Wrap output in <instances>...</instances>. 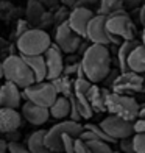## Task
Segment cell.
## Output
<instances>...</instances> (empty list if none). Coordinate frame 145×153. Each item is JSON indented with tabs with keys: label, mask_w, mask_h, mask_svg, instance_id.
<instances>
[{
	"label": "cell",
	"mask_w": 145,
	"mask_h": 153,
	"mask_svg": "<svg viewBox=\"0 0 145 153\" xmlns=\"http://www.w3.org/2000/svg\"><path fill=\"white\" fill-rule=\"evenodd\" d=\"M80 62L84 78H87L94 85L101 83L111 71V53L108 50V45L101 44L87 45L86 50L83 52Z\"/></svg>",
	"instance_id": "cell-1"
},
{
	"label": "cell",
	"mask_w": 145,
	"mask_h": 153,
	"mask_svg": "<svg viewBox=\"0 0 145 153\" xmlns=\"http://www.w3.org/2000/svg\"><path fill=\"white\" fill-rule=\"evenodd\" d=\"M2 71H3L5 80L14 83L20 89L36 83L31 69L25 62L24 56L19 53H11L2 61Z\"/></svg>",
	"instance_id": "cell-2"
},
{
	"label": "cell",
	"mask_w": 145,
	"mask_h": 153,
	"mask_svg": "<svg viewBox=\"0 0 145 153\" xmlns=\"http://www.w3.org/2000/svg\"><path fill=\"white\" fill-rule=\"evenodd\" d=\"M52 45L50 34L45 30L31 27L24 34L16 39V47L19 55L22 56H33V55H44V52Z\"/></svg>",
	"instance_id": "cell-3"
},
{
	"label": "cell",
	"mask_w": 145,
	"mask_h": 153,
	"mask_svg": "<svg viewBox=\"0 0 145 153\" xmlns=\"http://www.w3.org/2000/svg\"><path fill=\"white\" fill-rule=\"evenodd\" d=\"M106 30L111 44L120 45L123 41H133L136 38V27L127 11H120L106 17Z\"/></svg>",
	"instance_id": "cell-4"
},
{
	"label": "cell",
	"mask_w": 145,
	"mask_h": 153,
	"mask_svg": "<svg viewBox=\"0 0 145 153\" xmlns=\"http://www.w3.org/2000/svg\"><path fill=\"white\" fill-rule=\"evenodd\" d=\"M105 106L108 113L119 116L129 122H134L137 119V113H139V108H141L139 103L131 95L117 94L112 91H108L106 99H105Z\"/></svg>",
	"instance_id": "cell-5"
},
{
	"label": "cell",
	"mask_w": 145,
	"mask_h": 153,
	"mask_svg": "<svg viewBox=\"0 0 145 153\" xmlns=\"http://www.w3.org/2000/svg\"><path fill=\"white\" fill-rule=\"evenodd\" d=\"M83 131V125L80 122H73V120H61L58 123H55L52 128L45 130L44 133V145L48 147L50 150H55V152H61V136L63 134H70L73 137H80Z\"/></svg>",
	"instance_id": "cell-6"
},
{
	"label": "cell",
	"mask_w": 145,
	"mask_h": 153,
	"mask_svg": "<svg viewBox=\"0 0 145 153\" xmlns=\"http://www.w3.org/2000/svg\"><path fill=\"white\" fill-rule=\"evenodd\" d=\"M22 97L27 102H31V103H36V105L48 108L56 100L58 94L50 81H41V83H33V85L24 88Z\"/></svg>",
	"instance_id": "cell-7"
},
{
	"label": "cell",
	"mask_w": 145,
	"mask_h": 153,
	"mask_svg": "<svg viewBox=\"0 0 145 153\" xmlns=\"http://www.w3.org/2000/svg\"><path fill=\"white\" fill-rule=\"evenodd\" d=\"M81 44H83V38L78 36V34L69 27L67 20L56 25V28H55V45H56L63 53H67V55L77 53L80 50Z\"/></svg>",
	"instance_id": "cell-8"
},
{
	"label": "cell",
	"mask_w": 145,
	"mask_h": 153,
	"mask_svg": "<svg viewBox=\"0 0 145 153\" xmlns=\"http://www.w3.org/2000/svg\"><path fill=\"white\" fill-rule=\"evenodd\" d=\"M100 127L103 128V131L112 137L114 141H120V139H125V137H131L134 134V127H133V122L125 120L119 116H108L105 117L100 123Z\"/></svg>",
	"instance_id": "cell-9"
},
{
	"label": "cell",
	"mask_w": 145,
	"mask_h": 153,
	"mask_svg": "<svg viewBox=\"0 0 145 153\" xmlns=\"http://www.w3.org/2000/svg\"><path fill=\"white\" fill-rule=\"evenodd\" d=\"M144 88V78L141 74L136 72H120L111 83V91L117 94H133V92H142Z\"/></svg>",
	"instance_id": "cell-10"
},
{
	"label": "cell",
	"mask_w": 145,
	"mask_h": 153,
	"mask_svg": "<svg viewBox=\"0 0 145 153\" xmlns=\"http://www.w3.org/2000/svg\"><path fill=\"white\" fill-rule=\"evenodd\" d=\"M91 44H101V45H109V33L106 30V16L101 14H94V17L89 20L86 27V38Z\"/></svg>",
	"instance_id": "cell-11"
},
{
	"label": "cell",
	"mask_w": 145,
	"mask_h": 153,
	"mask_svg": "<svg viewBox=\"0 0 145 153\" xmlns=\"http://www.w3.org/2000/svg\"><path fill=\"white\" fill-rule=\"evenodd\" d=\"M44 61H45V69H47V78L45 80H53L59 76L64 71V58H63V52L59 50V48L52 44L50 47L47 48L44 52Z\"/></svg>",
	"instance_id": "cell-12"
},
{
	"label": "cell",
	"mask_w": 145,
	"mask_h": 153,
	"mask_svg": "<svg viewBox=\"0 0 145 153\" xmlns=\"http://www.w3.org/2000/svg\"><path fill=\"white\" fill-rule=\"evenodd\" d=\"M94 14L95 13L92 10L83 8V6H75V8H72L70 13H69L67 24L78 36H81L84 39L86 38V27L89 24V20L94 17Z\"/></svg>",
	"instance_id": "cell-13"
},
{
	"label": "cell",
	"mask_w": 145,
	"mask_h": 153,
	"mask_svg": "<svg viewBox=\"0 0 145 153\" xmlns=\"http://www.w3.org/2000/svg\"><path fill=\"white\" fill-rule=\"evenodd\" d=\"M20 100H22V92L14 83L6 81L0 86V108L17 109L20 106Z\"/></svg>",
	"instance_id": "cell-14"
},
{
	"label": "cell",
	"mask_w": 145,
	"mask_h": 153,
	"mask_svg": "<svg viewBox=\"0 0 145 153\" xmlns=\"http://www.w3.org/2000/svg\"><path fill=\"white\" fill-rule=\"evenodd\" d=\"M22 123V114L13 108H0V133L11 134L16 133Z\"/></svg>",
	"instance_id": "cell-15"
},
{
	"label": "cell",
	"mask_w": 145,
	"mask_h": 153,
	"mask_svg": "<svg viewBox=\"0 0 145 153\" xmlns=\"http://www.w3.org/2000/svg\"><path fill=\"white\" fill-rule=\"evenodd\" d=\"M22 117L31 125H44L50 119V114H48V108L27 102L22 106Z\"/></svg>",
	"instance_id": "cell-16"
},
{
	"label": "cell",
	"mask_w": 145,
	"mask_h": 153,
	"mask_svg": "<svg viewBox=\"0 0 145 153\" xmlns=\"http://www.w3.org/2000/svg\"><path fill=\"white\" fill-rule=\"evenodd\" d=\"M127 66H128V71L131 72H136L141 75L145 74V47L141 42L129 52Z\"/></svg>",
	"instance_id": "cell-17"
},
{
	"label": "cell",
	"mask_w": 145,
	"mask_h": 153,
	"mask_svg": "<svg viewBox=\"0 0 145 153\" xmlns=\"http://www.w3.org/2000/svg\"><path fill=\"white\" fill-rule=\"evenodd\" d=\"M106 94H108V89H101V88H98L97 85L92 83V86L89 88L86 97H87V102H89V105H91V108L94 111H98V113L106 111V106H105Z\"/></svg>",
	"instance_id": "cell-18"
},
{
	"label": "cell",
	"mask_w": 145,
	"mask_h": 153,
	"mask_svg": "<svg viewBox=\"0 0 145 153\" xmlns=\"http://www.w3.org/2000/svg\"><path fill=\"white\" fill-rule=\"evenodd\" d=\"M45 13L44 5L39 2V0H27V6L24 10V19L28 22L31 27H38L39 20L42 17V14Z\"/></svg>",
	"instance_id": "cell-19"
},
{
	"label": "cell",
	"mask_w": 145,
	"mask_h": 153,
	"mask_svg": "<svg viewBox=\"0 0 145 153\" xmlns=\"http://www.w3.org/2000/svg\"><path fill=\"white\" fill-rule=\"evenodd\" d=\"M25 62L28 64V67L31 69V72L34 75V81L41 83L45 81L47 78V69H45V61L42 55H33V56H24Z\"/></svg>",
	"instance_id": "cell-20"
},
{
	"label": "cell",
	"mask_w": 145,
	"mask_h": 153,
	"mask_svg": "<svg viewBox=\"0 0 145 153\" xmlns=\"http://www.w3.org/2000/svg\"><path fill=\"white\" fill-rule=\"evenodd\" d=\"M69 113H70V99L69 97L58 95L56 100L48 106V114H50V117L58 119V120H63L66 117H69Z\"/></svg>",
	"instance_id": "cell-21"
},
{
	"label": "cell",
	"mask_w": 145,
	"mask_h": 153,
	"mask_svg": "<svg viewBox=\"0 0 145 153\" xmlns=\"http://www.w3.org/2000/svg\"><path fill=\"white\" fill-rule=\"evenodd\" d=\"M44 133H45V130L33 131V133L27 137V149L31 153H61V152H55V150H50L48 147H45L44 141H42Z\"/></svg>",
	"instance_id": "cell-22"
},
{
	"label": "cell",
	"mask_w": 145,
	"mask_h": 153,
	"mask_svg": "<svg viewBox=\"0 0 145 153\" xmlns=\"http://www.w3.org/2000/svg\"><path fill=\"white\" fill-rule=\"evenodd\" d=\"M52 86L55 88L58 95H63V97H70L73 94V81L70 80V76H67L64 74H61L56 78L50 80Z\"/></svg>",
	"instance_id": "cell-23"
},
{
	"label": "cell",
	"mask_w": 145,
	"mask_h": 153,
	"mask_svg": "<svg viewBox=\"0 0 145 153\" xmlns=\"http://www.w3.org/2000/svg\"><path fill=\"white\" fill-rule=\"evenodd\" d=\"M139 44V41H123V42L119 45V50H117V64H119V71L120 72H127L128 71V66H127V59H128V55L133 48Z\"/></svg>",
	"instance_id": "cell-24"
},
{
	"label": "cell",
	"mask_w": 145,
	"mask_h": 153,
	"mask_svg": "<svg viewBox=\"0 0 145 153\" xmlns=\"http://www.w3.org/2000/svg\"><path fill=\"white\" fill-rule=\"evenodd\" d=\"M120 11H125L122 0H98V8H97L95 14H101L108 17Z\"/></svg>",
	"instance_id": "cell-25"
},
{
	"label": "cell",
	"mask_w": 145,
	"mask_h": 153,
	"mask_svg": "<svg viewBox=\"0 0 145 153\" xmlns=\"http://www.w3.org/2000/svg\"><path fill=\"white\" fill-rule=\"evenodd\" d=\"M70 100L73 102V105H75V108H77L78 114L81 116V119H91V117L94 116V109L91 108V105H89L86 95H75V94H72Z\"/></svg>",
	"instance_id": "cell-26"
},
{
	"label": "cell",
	"mask_w": 145,
	"mask_h": 153,
	"mask_svg": "<svg viewBox=\"0 0 145 153\" xmlns=\"http://www.w3.org/2000/svg\"><path fill=\"white\" fill-rule=\"evenodd\" d=\"M19 14V8L11 3L10 0H0V19L2 20H11L16 19Z\"/></svg>",
	"instance_id": "cell-27"
},
{
	"label": "cell",
	"mask_w": 145,
	"mask_h": 153,
	"mask_svg": "<svg viewBox=\"0 0 145 153\" xmlns=\"http://www.w3.org/2000/svg\"><path fill=\"white\" fill-rule=\"evenodd\" d=\"M83 128L84 130H89L92 134H95L97 137L100 139V141H105V142H108V144H115L117 141H114L112 137H109L105 131H103V128L100 127V125H92V123H87V125H83Z\"/></svg>",
	"instance_id": "cell-28"
},
{
	"label": "cell",
	"mask_w": 145,
	"mask_h": 153,
	"mask_svg": "<svg viewBox=\"0 0 145 153\" xmlns=\"http://www.w3.org/2000/svg\"><path fill=\"white\" fill-rule=\"evenodd\" d=\"M52 11H53V25L55 27L66 22L67 17H69V13H70V10L64 5H58L56 8H53Z\"/></svg>",
	"instance_id": "cell-29"
},
{
	"label": "cell",
	"mask_w": 145,
	"mask_h": 153,
	"mask_svg": "<svg viewBox=\"0 0 145 153\" xmlns=\"http://www.w3.org/2000/svg\"><path fill=\"white\" fill-rule=\"evenodd\" d=\"M92 86V83L89 81L87 78H75L73 80V94L75 95H86L89 88Z\"/></svg>",
	"instance_id": "cell-30"
},
{
	"label": "cell",
	"mask_w": 145,
	"mask_h": 153,
	"mask_svg": "<svg viewBox=\"0 0 145 153\" xmlns=\"http://www.w3.org/2000/svg\"><path fill=\"white\" fill-rule=\"evenodd\" d=\"M87 145L92 153H114L111 145L105 141H100V139H97V141H87Z\"/></svg>",
	"instance_id": "cell-31"
},
{
	"label": "cell",
	"mask_w": 145,
	"mask_h": 153,
	"mask_svg": "<svg viewBox=\"0 0 145 153\" xmlns=\"http://www.w3.org/2000/svg\"><path fill=\"white\" fill-rule=\"evenodd\" d=\"M75 139L70 134H63L61 136V150L63 153H75Z\"/></svg>",
	"instance_id": "cell-32"
},
{
	"label": "cell",
	"mask_w": 145,
	"mask_h": 153,
	"mask_svg": "<svg viewBox=\"0 0 145 153\" xmlns=\"http://www.w3.org/2000/svg\"><path fill=\"white\" fill-rule=\"evenodd\" d=\"M136 153H145V133H134L131 136Z\"/></svg>",
	"instance_id": "cell-33"
},
{
	"label": "cell",
	"mask_w": 145,
	"mask_h": 153,
	"mask_svg": "<svg viewBox=\"0 0 145 153\" xmlns=\"http://www.w3.org/2000/svg\"><path fill=\"white\" fill-rule=\"evenodd\" d=\"M52 25H53V11L52 10H45V13L42 14V17H41V20H39L38 28L45 30L47 27H52Z\"/></svg>",
	"instance_id": "cell-34"
},
{
	"label": "cell",
	"mask_w": 145,
	"mask_h": 153,
	"mask_svg": "<svg viewBox=\"0 0 145 153\" xmlns=\"http://www.w3.org/2000/svg\"><path fill=\"white\" fill-rule=\"evenodd\" d=\"M28 28H31V25L27 22L25 19H17V24H16V30L14 33H13V36H14V39H17L20 34H24Z\"/></svg>",
	"instance_id": "cell-35"
},
{
	"label": "cell",
	"mask_w": 145,
	"mask_h": 153,
	"mask_svg": "<svg viewBox=\"0 0 145 153\" xmlns=\"http://www.w3.org/2000/svg\"><path fill=\"white\" fill-rule=\"evenodd\" d=\"M8 153H31L27 145H22L16 141H10L8 142Z\"/></svg>",
	"instance_id": "cell-36"
},
{
	"label": "cell",
	"mask_w": 145,
	"mask_h": 153,
	"mask_svg": "<svg viewBox=\"0 0 145 153\" xmlns=\"http://www.w3.org/2000/svg\"><path fill=\"white\" fill-rule=\"evenodd\" d=\"M119 147H120V152H122V153H136V150H134V147H133V141H131V137L120 139Z\"/></svg>",
	"instance_id": "cell-37"
},
{
	"label": "cell",
	"mask_w": 145,
	"mask_h": 153,
	"mask_svg": "<svg viewBox=\"0 0 145 153\" xmlns=\"http://www.w3.org/2000/svg\"><path fill=\"white\" fill-rule=\"evenodd\" d=\"M75 153H92V152H91V149H89L86 141L77 137L75 139Z\"/></svg>",
	"instance_id": "cell-38"
},
{
	"label": "cell",
	"mask_w": 145,
	"mask_h": 153,
	"mask_svg": "<svg viewBox=\"0 0 145 153\" xmlns=\"http://www.w3.org/2000/svg\"><path fill=\"white\" fill-rule=\"evenodd\" d=\"M122 3L125 10H134L142 5V0H122Z\"/></svg>",
	"instance_id": "cell-39"
},
{
	"label": "cell",
	"mask_w": 145,
	"mask_h": 153,
	"mask_svg": "<svg viewBox=\"0 0 145 153\" xmlns=\"http://www.w3.org/2000/svg\"><path fill=\"white\" fill-rule=\"evenodd\" d=\"M134 133H145V119H136L133 122Z\"/></svg>",
	"instance_id": "cell-40"
},
{
	"label": "cell",
	"mask_w": 145,
	"mask_h": 153,
	"mask_svg": "<svg viewBox=\"0 0 145 153\" xmlns=\"http://www.w3.org/2000/svg\"><path fill=\"white\" fill-rule=\"evenodd\" d=\"M39 2L44 5L45 10H53L59 5V0H39Z\"/></svg>",
	"instance_id": "cell-41"
},
{
	"label": "cell",
	"mask_w": 145,
	"mask_h": 153,
	"mask_svg": "<svg viewBox=\"0 0 145 153\" xmlns=\"http://www.w3.org/2000/svg\"><path fill=\"white\" fill-rule=\"evenodd\" d=\"M59 2H61V5L67 6V8H73V6L77 5L80 0H59Z\"/></svg>",
	"instance_id": "cell-42"
},
{
	"label": "cell",
	"mask_w": 145,
	"mask_h": 153,
	"mask_svg": "<svg viewBox=\"0 0 145 153\" xmlns=\"http://www.w3.org/2000/svg\"><path fill=\"white\" fill-rule=\"evenodd\" d=\"M139 19H141V24L145 27V2L141 5V11H139Z\"/></svg>",
	"instance_id": "cell-43"
},
{
	"label": "cell",
	"mask_w": 145,
	"mask_h": 153,
	"mask_svg": "<svg viewBox=\"0 0 145 153\" xmlns=\"http://www.w3.org/2000/svg\"><path fill=\"white\" fill-rule=\"evenodd\" d=\"M0 153H8V141L0 139Z\"/></svg>",
	"instance_id": "cell-44"
},
{
	"label": "cell",
	"mask_w": 145,
	"mask_h": 153,
	"mask_svg": "<svg viewBox=\"0 0 145 153\" xmlns=\"http://www.w3.org/2000/svg\"><path fill=\"white\" fill-rule=\"evenodd\" d=\"M137 119H145V105L142 108H139V113H137Z\"/></svg>",
	"instance_id": "cell-45"
},
{
	"label": "cell",
	"mask_w": 145,
	"mask_h": 153,
	"mask_svg": "<svg viewBox=\"0 0 145 153\" xmlns=\"http://www.w3.org/2000/svg\"><path fill=\"white\" fill-rule=\"evenodd\" d=\"M6 45H8V42H6L3 38H0V50H2V48H5Z\"/></svg>",
	"instance_id": "cell-46"
},
{
	"label": "cell",
	"mask_w": 145,
	"mask_h": 153,
	"mask_svg": "<svg viewBox=\"0 0 145 153\" xmlns=\"http://www.w3.org/2000/svg\"><path fill=\"white\" fill-rule=\"evenodd\" d=\"M141 44L145 47V27H144V31H142V42Z\"/></svg>",
	"instance_id": "cell-47"
},
{
	"label": "cell",
	"mask_w": 145,
	"mask_h": 153,
	"mask_svg": "<svg viewBox=\"0 0 145 153\" xmlns=\"http://www.w3.org/2000/svg\"><path fill=\"white\" fill-rule=\"evenodd\" d=\"M3 78V71H2V61H0V80Z\"/></svg>",
	"instance_id": "cell-48"
},
{
	"label": "cell",
	"mask_w": 145,
	"mask_h": 153,
	"mask_svg": "<svg viewBox=\"0 0 145 153\" xmlns=\"http://www.w3.org/2000/svg\"><path fill=\"white\" fill-rule=\"evenodd\" d=\"M142 78H144V88H142V92H145V74H142Z\"/></svg>",
	"instance_id": "cell-49"
},
{
	"label": "cell",
	"mask_w": 145,
	"mask_h": 153,
	"mask_svg": "<svg viewBox=\"0 0 145 153\" xmlns=\"http://www.w3.org/2000/svg\"><path fill=\"white\" fill-rule=\"evenodd\" d=\"M114 153H122V152H114Z\"/></svg>",
	"instance_id": "cell-50"
},
{
	"label": "cell",
	"mask_w": 145,
	"mask_h": 153,
	"mask_svg": "<svg viewBox=\"0 0 145 153\" xmlns=\"http://www.w3.org/2000/svg\"><path fill=\"white\" fill-rule=\"evenodd\" d=\"M144 2H145V0H142V3H144Z\"/></svg>",
	"instance_id": "cell-51"
}]
</instances>
